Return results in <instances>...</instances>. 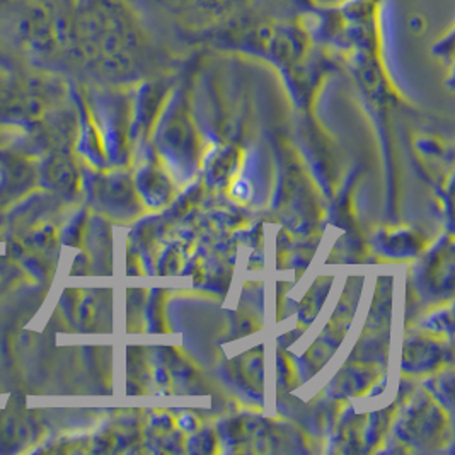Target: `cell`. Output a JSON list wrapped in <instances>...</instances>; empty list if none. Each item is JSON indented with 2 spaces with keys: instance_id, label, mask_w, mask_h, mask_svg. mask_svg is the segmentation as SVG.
I'll return each mask as SVG.
<instances>
[{
  "instance_id": "1",
  "label": "cell",
  "mask_w": 455,
  "mask_h": 455,
  "mask_svg": "<svg viewBox=\"0 0 455 455\" xmlns=\"http://www.w3.org/2000/svg\"><path fill=\"white\" fill-rule=\"evenodd\" d=\"M154 31L172 42L207 43L249 0H128Z\"/></svg>"
}]
</instances>
